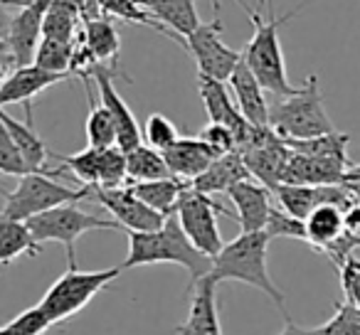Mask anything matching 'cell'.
Instances as JSON below:
<instances>
[{
  "label": "cell",
  "instance_id": "cell-1",
  "mask_svg": "<svg viewBox=\"0 0 360 335\" xmlns=\"http://www.w3.org/2000/svg\"><path fill=\"white\" fill-rule=\"evenodd\" d=\"M146 264H178L191 274V284L210 274L212 259L198 251L186 237L178 217L168 215L163 227L153 232H129V254L121 261V271Z\"/></svg>",
  "mask_w": 360,
  "mask_h": 335
},
{
  "label": "cell",
  "instance_id": "cell-2",
  "mask_svg": "<svg viewBox=\"0 0 360 335\" xmlns=\"http://www.w3.org/2000/svg\"><path fill=\"white\" fill-rule=\"evenodd\" d=\"M269 237L266 232H240L232 242L222 244V249L212 256L210 274L217 281H240V284L255 286L264 296H269L276 303V308L291 318L286 310L284 294L279 286L271 281L269 269H266V251H269Z\"/></svg>",
  "mask_w": 360,
  "mask_h": 335
},
{
  "label": "cell",
  "instance_id": "cell-3",
  "mask_svg": "<svg viewBox=\"0 0 360 335\" xmlns=\"http://www.w3.org/2000/svg\"><path fill=\"white\" fill-rule=\"evenodd\" d=\"M247 15H250L252 25H255V35L247 42V47L242 50V62L250 67V72L257 77V81L262 84L264 91H271L276 96H289L296 94L299 86H294L286 77V62H284V52H281V40H279V30L296 18L299 8L281 18H274L269 13V18H262L257 11H252L250 6L245 8Z\"/></svg>",
  "mask_w": 360,
  "mask_h": 335
},
{
  "label": "cell",
  "instance_id": "cell-4",
  "mask_svg": "<svg viewBox=\"0 0 360 335\" xmlns=\"http://www.w3.org/2000/svg\"><path fill=\"white\" fill-rule=\"evenodd\" d=\"M269 129L281 138H314L335 131V124L323 106L319 77L311 74L296 94L279 96V101L269 104Z\"/></svg>",
  "mask_w": 360,
  "mask_h": 335
},
{
  "label": "cell",
  "instance_id": "cell-5",
  "mask_svg": "<svg viewBox=\"0 0 360 335\" xmlns=\"http://www.w3.org/2000/svg\"><path fill=\"white\" fill-rule=\"evenodd\" d=\"M86 197H91V188L86 185L70 188L65 183H57L55 176H47V173H27L18 180L15 190L6 192V207L0 217L25 222L40 212L52 210V207L79 202Z\"/></svg>",
  "mask_w": 360,
  "mask_h": 335
},
{
  "label": "cell",
  "instance_id": "cell-6",
  "mask_svg": "<svg viewBox=\"0 0 360 335\" xmlns=\"http://www.w3.org/2000/svg\"><path fill=\"white\" fill-rule=\"evenodd\" d=\"M121 266H111V269H99V271H79L67 269L55 284L47 289V294L42 296L40 308L47 313L52 325L65 323L72 315H77L96 294L106 289L114 279H119Z\"/></svg>",
  "mask_w": 360,
  "mask_h": 335
},
{
  "label": "cell",
  "instance_id": "cell-7",
  "mask_svg": "<svg viewBox=\"0 0 360 335\" xmlns=\"http://www.w3.org/2000/svg\"><path fill=\"white\" fill-rule=\"evenodd\" d=\"M25 225L30 227L32 237L37 242H60L67 249V264L70 269L77 266V254H75V242L82 235L91 230H121V225L116 220H104V217L89 215V212L79 210L77 202H67V205L52 207L47 212L25 220Z\"/></svg>",
  "mask_w": 360,
  "mask_h": 335
},
{
  "label": "cell",
  "instance_id": "cell-8",
  "mask_svg": "<svg viewBox=\"0 0 360 335\" xmlns=\"http://www.w3.org/2000/svg\"><path fill=\"white\" fill-rule=\"evenodd\" d=\"M217 215L232 217V212L227 207L217 205L210 195L198 192L195 188H191V183L186 185V190L180 192L178 205H175V217H178L180 227L186 232V237L193 242L198 251H202L205 256H215L222 249V235L217 227Z\"/></svg>",
  "mask_w": 360,
  "mask_h": 335
},
{
  "label": "cell",
  "instance_id": "cell-9",
  "mask_svg": "<svg viewBox=\"0 0 360 335\" xmlns=\"http://www.w3.org/2000/svg\"><path fill=\"white\" fill-rule=\"evenodd\" d=\"M222 25L220 13H215L210 22H200L191 35L186 37H173L175 42L183 45V50L195 60L198 74L212 77V79L227 81L230 74L235 72L237 62L242 60L240 50H232L222 42Z\"/></svg>",
  "mask_w": 360,
  "mask_h": 335
},
{
  "label": "cell",
  "instance_id": "cell-10",
  "mask_svg": "<svg viewBox=\"0 0 360 335\" xmlns=\"http://www.w3.org/2000/svg\"><path fill=\"white\" fill-rule=\"evenodd\" d=\"M114 77H124V72L116 70V65H94L89 70V79L94 81L96 89H99V101L111 114V119H114L116 145L126 153V150L143 143V136H141V126H139V121H136L134 111L129 109L124 96L114 89Z\"/></svg>",
  "mask_w": 360,
  "mask_h": 335
},
{
  "label": "cell",
  "instance_id": "cell-11",
  "mask_svg": "<svg viewBox=\"0 0 360 335\" xmlns=\"http://www.w3.org/2000/svg\"><path fill=\"white\" fill-rule=\"evenodd\" d=\"M91 195L101 202V207L111 212L116 222L121 225V230L126 232H153L158 227H163L165 215L150 210L146 202H141L134 192L129 190V185L124 188H91Z\"/></svg>",
  "mask_w": 360,
  "mask_h": 335
},
{
  "label": "cell",
  "instance_id": "cell-12",
  "mask_svg": "<svg viewBox=\"0 0 360 335\" xmlns=\"http://www.w3.org/2000/svg\"><path fill=\"white\" fill-rule=\"evenodd\" d=\"M198 91H200V99H202V104H205L210 124L227 126L237 138V150L245 148V145L250 143L252 133H255V126L247 124V119L240 114L237 104L232 101L230 91L225 89V81L198 74Z\"/></svg>",
  "mask_w": 360,
  "mask_h": 335
},
{
  "label": "cell",
  "instance_id": "cell-13",
  "mask_svg": "<svg viewBox=\"0 0 360 335\" xmlns=\"http://www.w3.org/2000/svg\"><path fill=\"white\" fill-rule=\"evenodd\" d=\"M217 284L212 274L200 276L188 286L191 310L188 318L175 328V335H222L220 315H217Z\"/></svg>",
  "mask_w": 360,
  "mask_h": 335
},
{
  "label": "cell",
  "instance_id": "cell-14",
  "mask_svg": "<svg viewBox=\"0 0 360 335\" xmlns=\"http://www.w3.org/2000/svg\"><path fill=\"white\" fill-rule=\"evenodd\" d=\"M47 6H50V0H35L30 6H22L11 18L6 40L11 45L15 67L32 65V60H35L37 45L42 40V18H45Z\"/></svg>",
  "mask_w": 360,
  "mask_h": 335
},
{
  "label": "cell",
  "instance_id": "cell-15",
  "mask_svg": "<svg viewBox=\"0 0 360 335\" xmlns=\"http://www.w3.org/2000/svg\"><path fill=\"white\" fill-rule=\"evenodd\" d=\"M227 197L235 205V220L240 222L242 232H262L266 225V217L274 205V195L271 190H266L262 183H257L255 178H247L242 183L227 190Z\"/></svg>",
  "mask_w": 360,
  "mask_h": 335
},
{
  "label": "cell",
  "instance_id": "cell-16",
  "mask_svg": "<svg viewBox=\"0 0 360 335\" xmlns=\"http://www.w3.org/2000/svg\"><path fill=\"white\" fill-rule=\"evenodd\" d=\"M348 168L350 163H345V160L316 158V155H304L291 150L281 183H294V185H335V183H343Z\"/></svg>",
  "mask_w": 360,
  "mask_h": 335
},
{
  "label": "cell",
  "instance_id": "cell-17",
  "mask_svg": "<svg viewBox=\"0 0 360 335\" xmlns=\"http://www.w3.org/2000/svg\"><path fill=\"white\" fill-rule=\"evenodd\" d=\"M67 79H70L67 74H55V72L40 70L37 65L13 67L6 81L0 84V109L8 104H30L40 91Z\"/></svg>",
  "mask_w": 360,
  "mask_h": 335
},
{
  "label": "cell",
  "instance_id": "cell-18",
  "mask_svg": "<svg viewBox=\"0 0 360 335\" xmlns=\"http://www.w3.org/2000/svg\"><path fill=\"white\" fill-rule=\"evenodd\" d=\"M227 81L232 84L235 104L240 114L247 119V124L255 126V129H269V104L264 99V89L250 72V67L240 60Z\"/></svg>",
  "mask_w": 360,
  "mask_h": 335
},
{
  "label": "cell",
  "instance_id": "cell-19",
  "mask_svg": "<svg viewBox=\"0 0 360 335\" xmlns=\"http://www.w3.org/2000/svg\"><path fill=\"white\" fill-rule=\"evenodd\" d=\"M160 153H163V160L168 165L170 176L180 178V180L186 183L195 180L207 165L220 155L202 138H178L170 148L160 150Z\"/></svg>",
  "mask_w": 360,
  "mask_h": 335
},
{
  "label": "cell",
  "instance_id": "cell-20",
  "mask_svg": "<svg viewBox=\"0 0 360 335\" xmlns=\"http://www.w3.org/2000/svg\"><path fill=\"white\" fill-rule=\"evenodd\" d=\"M155 22L165 27V37H186L200 25L195 0H136Z\"/></svg>",
  "mask_w": 360,
  "mask_h": 335
},
{
  "label": "cell",
  "instance_id": "cell-21",
  "mask_svg": "<svg viewBox=\"0 0 360 335\" xmlns=\"http://www.w3.org/2000/svg\"><path fill=\"white\" fill-rule=\"evenodd\" d=\"M247 178L252 176L247 171L240 150H232V153L217 155L195 180H191V188H195L198 192H205V195H215V192H227L235 183H242Z\"/></svg>",
  "mask_w": 360,
  "mask_h": 335
},
{
  "label": "cell",
  "instance_id": "cell-22",
  "mask_svg": "<svg viewBox=\"0 0 360 335\" xmlns=\"http://www.w3.org/2000/svg\"><path fill=\"white\" fill-rule=\"evenodd\" d=\"M79 40L96 65H116L121 50V37L109 18L101 15L84 20V30L79 32Z\"/></svg>",
  "mask_w": 360,
  "mask_h": 335
},
{
  "label": "cell",
  "instance_id": "cell-23",
  "mask_svg": "<svg viewBox=\"0 0 360 335\" xmlns=\"http://www.w3.org/2000/svg\"><path fill=\"white\" fill-rule=\"evenodd\" d=\"M129 190L139 197L141 202L150 207V210L160 212V215H173L175 205H178L180 192L186 190L188 183L180 178H158V180H143V183H126Z\"/></svg>",
  "mask_w": 360,
  "mask_h": 335
},
{
  "label": "cell",
  "instance_id": "cell-24",
  "mask_svg": "<svg viewBox=\"0 0 360 335\" xmlns=\"http://www.w3.org/2000/svg\"><path fill=\"white\" fill-rule=\"evenodd\" d=\"M306 244L319 249L323 254L338 237H343V210L335 205H321L304 220Z\"/></svg>",
  "mask_w": 360,
  "mask_h": 335
},
{
  "label": "cell",
  "instance_id": "cell-25",
  "mask_svg": "<svg viewBox=\"0 0 360 335\" xmlns=\"http://www.w3.org/2000/svg\"><path fill=\"white\" fill-rule=\"evenodd\" d=\"M40 254V242L32 237L30 227L25 222L6 220L0 217V266L13 264L20 256Z\"/></svg>",
  "mask_w": 360,
  "mask_h": 335
},
{
  "label": "cell",
  "instance_id": "cell-26",
  "mask_svg": "<svg viewBox=\"0 0 360 335\" xmlns=\"http://www.w3.org/2000/svg\"><path fill=\"white\" fill-rule=\"evenodd\" d=\"M126 183H143V180H158L168 178L170 171L163 160V153L146 143H139L136 148L126 150Z\"/></svg>",
  "mask_w": 360,
  "mask_h": 335
},
{
  "label": "cell",
  "instance_id": "cell-27",
  "mask_svg": "<svg viewBox=\"0 0 360 335\" xmlns=\"http://www.w3.org/2000/svg\"><path fill=\"white\" fill-rule=\"evenodd\" d=\"M348 133H340L338 129L330 131L323 136H314V138H284V143L289 145L294 153H304V155H316V158H335V160H345L350 163L348 153Z\"/></svg>",
  "mask_w": 360,
  "mask_h": 335
},
{
  "label": "cell",
  "instance_id": "cell-28",
  "mask_svg": "<svg viewBox=\"0 0 360 335\" xmlns=\"http://www.w3.org/2000/svg\"><path fill=\"white\" fill-rule=\"evenodd\" d=\"M86 84V96L91 101L89 116H86V145L91 148H109V145H116V126L111 114L104 109L101 101L94 99V91H91V79H84Z\"/></svg>",
  "mask_w": 360,
  "mask_h": 335
},
{
  "label": "cell",
  "instance_id": "cell-29",
  "mask_svg": "<svg viewBox=\"0 0 360 335\" xmlns=\"http://www.w3.org/2000/svg\"><path fill=\"white\" fill-rule=\"evenodd\" d=\"M75 42H60V40H47V37H42L40 45H37L32 65H37L40 70L55 72V74L72 77L70 70H72V57H75Z\"/></svg>",
  "mask_w": 360,
  "mask_h": 335
},
{
  "label": "cell",
  "instance_id": "cell-30",
  "mask_svg": "<svg viewBox=\"0 0 360 335\" xmlns=\"http://www.w3.org/2000/svg\"><path fill=\"white\" fill-rule=\"evenodd\" d=\"M79 20L82 18L75 11H67V8L50 3L45 11V18H42V37L60 42H75Z\"/></svg>",
  "mask_w": 360,
  "mask_h": 335
},
{
  "label": "cell",
  "instance_id": "cell-31",
  "mask_svg": "<svg viewBox=\"0 0 360 335\" xmlns=\"http://www.w3.org/2000/svg\"><path fill=\"white\" fill-rule=\"evenodd\" d=\"M99 150L101 148L86 145L84 150H79V153H75V155H57L55 153L52 158L60 160L62 168L70 171L82 185L96 188V183H99Z\"/></svg>",
  "mask_w": 360,
  "mask_h": 335
},
{
  "label": "cell",
  "instance_id": "cell-32",
  "mask_svg": "<svg viewBox=\"0 0 360 335\" xmlns=\"http://www.w3.org/2000/svg\"><path fill=\"white\" fill-rule=\"evenodd\" d=\"M94 6L99 8V13L104 18H119L126 22H136V25H146L158 30L160 35L165 32V27L160 22H155L136 0H94Z\"/></svg>",
  "mask_w": 360,
  "mask_h": 335
},
{
  "label": "cell",
  "instance_id": "cell-33",
  "mask_svg": "<svg viewBox=\"0 0 360 335\" xmlns=\"http://www.w3.org/2000/svg\"><path fill=\"white\" fill-rule=\"evenodd\" d=\"M129 176H126V153L119 145L99 150V183L96 188H124Z\"/></svg>",
  "mask_w": 360,
  "mask_h": 335
},
{
  "label": "cell",
  "instance_id": "cell-34",
  "mask_svg": "<svg viewBox=\"0 0 360 335\" xmlns=\"http://www.w3.org/2000/svg\"><path fill=\"white\" fill-rule=\"evenodd\" d=\"M264 232L269 239H301L306 242V230H304V220H296L289 212H284L279 205H271L269 217H266Z\"/></svg>",
  "mask_w": 360,
  "mask_h": 335
},
{
  "label": "cell",
  "instance_id": "cell-35",
  "mask_svg": "<svg viewBox=\"0 0 360 335\" xmlns=\"http://www.w3.org/2000/svg\"><path fill=\"white\" fill-rule=\"evenodd\" d=\"M47 328H52V323L37 303L32 308H25L13 320H8L6 325H0V335H42Z\"/></svg>",
  "mask_w": 360,
  "mask_h": 335
},
{
  "label": "cell",
  "instance_id": "cell-36",
  "mask_svg": "<svg viewBox=\"0 0 360 335\" xmlns=\"http://www.w3.org/2000/svg\"><path fill=\"white\" fill-rule=\"evenodd\" d=\"M319 335H360V308L350 301L338 303L333 318L319 325Z\"/></svg>",
  "mask_w": 360,
  "mask_h": 335
},
{
  "label": "cell",
  "instance_id": "cell-37",
  "mask_svg": "<svg viewBox=\"0 0 360 335\" xmlns=\"http://www.w3.org/2000/svg\"><path fill=\"white\" fill-rule=\"evenodd\" d=\"M30 173V168L22 160L20 150H18L15 140H13L8 126L0 119V176H13V178H22Z\"/></svg>",
  "mask_w": 360,
  "mask_h": 335
},
{
  "label": "cell",
  "instance_id": "cell-38",
  "mask_svg": "<svg viewBox=\"0 0 360 335\" xmlns=\"http://www.w3.org/2000/svg\"><path fill=\"white\" fill-rule=\"evenodd\" d=\"M141 136L146 138V145H150V148H155V150L170 148V145L180 138V133H178V129H175L173 121L165 119V116H160V114L148 116L146 129L141 131Z\"/></svg>",
  "mask_w": 360,
  "mask_h": 335
},
{
  "label": "cell",
  "instance_id": "cell-39",
  "mask_svg": "<svg viewBox=\"0 0 360 335\" xmlns=\"http://www.w3.org/2000/svg\"><path fill=\"white\" fill-rule=\"evenodd\" d=\"M338 269H340V286H343L345 301H350V303L360 308V261L355 256H348Z\"/></svg>",
  "mask_w": 360,
  "mask_h": 335
},
{
  "label": "cell",
  "instance_id": "cell-40",
  "mask_svg": "<svg viewBox=\"0 0 360 335\" xmlns=\"http://www.w3.org/2000/svg\"><path fill=\"white\" fill-rule=\"evenodd\" d=\"M198 138H202L207 145H212L217 153H232V150H237V138H235V133L227 129V126L207 124L205 129L200 131V136H198Z\"/></svg>",
  "mask_w": 360,
  "mask_h": 335
},
{
  "label": "cell",
  "instance_id": "cell-41",
  "mask_svg": "<svg viewBox=\"0 0 360 335\" xmlns=\"http://www.w3.org/2000/svg\"><path fill=\"white\" fill-rule=\"evenodd\" d=\"M343 227L348 235L360 237V202H350L348 207L343 210Z\"/></svg>",
  "mask_w": 360,
  "mask_h": 335
},
{
  "label": "cell",
  "instance_id": "cell-42",
  "mask_svg": "<svg viewBox=\"0 0 360 335\" xmlns=\"http://www.w3.org/2000/svg\"><path fill=\"white\" fill-rule=\"evenodd\" d=\"M279 335H319V328H304V325H296L294 320L289 318Z\"/></svg>",
  "mask_w": 360,
  "mask_h": 335
},
{
  "label": "cell",
  "instance_id": "cell-43",
  "mask_svg": "<svg viewBox=\"0 0 360 335\" xmlns=\"http://www.w3.org/2000/svg\"><path fill=\"white\" fill-rule=\"evenodd\" d=\"M0 65L15 67V62H13V52H11V45H8V40H0Z\"/></svg>",
  "mask_w": 360,
  "mask_h": 335
},
{
  "label": "cell",
  "instance_id": "cell-44",
  "mask_svg": "<svg viewBox=\"0 0 360 335\" xmlns=\"http://www.w3.org/2000/svg\"><path fill=\"white\" fill-rule=\"evenodd\" d=\"M11 13L6 8H0V40H6L8 37V27H11Z\"/></svg>",
  "mask_w": 360,
  "mask_h": 335
},
{
  "label": "cell",
  "instance_id": "cell-45",
  "mask_svg": "<svg viewBox=\"0 0 360 335\" xmlns=\"http://www.w3.org/2000/svg\"><path fill=\"white\" fill-rule=\"evenodd\" d=\"M345 188L350 190V195L360 202V180H345Z\"/></svg>",
  "mask_w": 360,
  "mask_h": 335
},
{
  "label": "cell",
  "instance_id": "cell-46",
  "mask_svg": "<svg viewBox=\"0 0 360 335\" xmlns=\"http://www.w3.org/2000/svg\"><path fill=\"white\" fill-rule=\"evenodd\" d=\"M345 180H360V165H350L348 171H345L343 183H345Z\"/></svg>",
  "mask_w": 360,
  "mask_h": 335
},
{
  "label": "cell",
  "instance_id": "cell-47",
  "mask_svg": "<svg viewBox=\"0 0 360 335\" xmlns=\"http://www.w3.org/2000/svg\"><path fill=\"white\" fill-rule=\"evenodd\" d=\"M237 3H240L242 8H247V3H245V0H237ZM212 6H215V13H220V0H212Z\"/></svg>",
  "mask_w": 360,
  "mask_h": 335
},
{
  "label": "cell",
  "instance_id": "cell-48",
  "mask_svg": "<svg viewBox=\"0 0 360 335\" xmlns=\"http://www.w3.org/2000/svg\"><path fill=\"white\" fill-rule=\"evenodd\" d=\"M266 3V13H271V0H259V8H264Z\"/></svg>",
  "mask_w": 360,
  "mask_h": 335
},
{
  "label": "cell",
  "instance_id": "cell-49",
  "mask_svg": "<svg viewBox=\"0 0 360 335\" xmlns=\"http://www.w3.org/2000/svg\"><path fill=\"white\" fill-rule=\"evenodd\" d=\"M8 6V0H0V8H6Z\"/></svg>",
  "mask_w": 360,
  "mask_h": 335
},
{
  "label": "cell",
  "instance_id": "cell-50",
  "mask_svg": "<svg viewBox=\"0 0 360 335\" xmlns=\"http://www.w3.org/2000/svg\"><path fill=\"white\" fill-rule=\"evenodd\" d=\"M0 178H3V176H0Z\"/></svg>",
  "mask_w": 360,
  "mask_h": 335
}]
</instances>
